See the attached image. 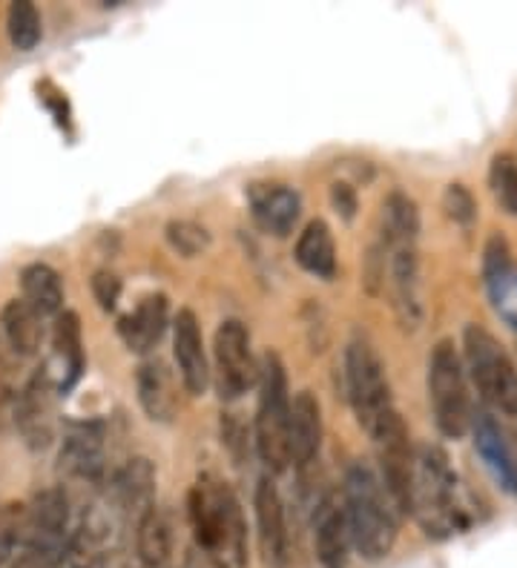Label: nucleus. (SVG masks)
Here are the masks:
<instances>
[{
  "label": "nucleus",
  "mask_w": 517,
  "mask_h": 568,
  "mask_svg": "<svg viewBox=\"0 0 517 568\" xmlns=\"http://www.w3.org/2000/svg\"><path fill=\"white\" fill-rule=\"evenodd\" d=\"M409 514L428 540H451L466 534L474 522L460 494V480L440 446H420L414 451Z\"/></svg>",
  "instance_id": "obj_1"
},
{
  "label": "nucleus",
  "mask_w": 517,
  "mask_h": 568,
  "mask_svg": "<svg viewBox=\"0 0 517 568\" xmlns=\"http://www.w3.org/2000/svg\"><path fill=\"white\" fill-rule=\"evenodd\" d=\"M342 508H345L351 545L356 554L368 563L386 560L388 554L395 552L402 514L383 488L379 476L365 462H356L348 469L345 485H342Z\"/></svg>",
  "instance_id": "obj_2"
},
{
  "label": "nucleus",
  "mask_w": 517,
  "mask_h": 568,
  "mask_svg": "<svg viewBox=\"0 0 517 568\" xmlns=\"http://www.w3.org/2000/svg\"><path fill=\"white\" fill-rule=\"evenodd\" d=\"M190 525L201 552L213 554L224 568L247 566V525L239 499L216 476H199L187 497Z\"/></svg>",
  "instance_id": "obj_3"
},
{
  "label": "nucleus",
  "mask_w": 517,
  "mask_h": 568,
  "mask_svg": "<svg viewBox=\"0 0 517 568\" xmlns=\"http://www.w3.org/2000/svg\"><path fill=\"white\" fill-rule=\"evenodd\" d=\"M345 384L356 423L374 442L406 428L400 411L395 407L386 365H383L377 351L363 339L351 342L345 351Z\"/></svg>",
  "instance_id": "obj_4"
},
{
  "label": "nucleus",
  "mask_w": 517,
  "mask_h": 568,
  "mask_svg": "<svg viewBox=\"0 0 517 568\" xmlns=\"http://www.w3.org/2000/svg\"><path fill=\"white\" fill-rule=\"evenodd\" d=\"M291 391L285 365L277 354H265L259 365V407H256V451L268 471L282 474L291 465Z\"/></svg>",
  "instance_id": "obj_5"
},
{
  "label": "nucleus",
  "mask_w": 517,
  "mask_h": 568,
  "mask_svg": "<svg viewBox=\"0 0 517 568\" xmlns=\"http://www.w3.org/2000/svg\"><path fill=\"white\" fill-rule=\"evenodd\" d=\"M463 370L489 407L517 416V368L486 328L469 324L463 333Z\"/></svg>",
  "instance_id": "obj_6"
},
{
  "label": "nucleus",
  "mask_w": 517,
  "mask_h": 568,
  "mask_svg": "<svg viewBox=\"0 0 517 568\" xmlns=\"http://www.w3.org/2000/svg\"><path fill=\"white\" fill-rule=\"evenodd\" d=\"M428 402L443 437L460 439L469 434L474 405H471L463 359L451 339L437 342L428 359Z\"/></svg>",
  "instance_id": "obj_7"
},
{
  "label": "nucleus",
  "mask_w": 517,
  "mask_h": 568,
  "mask_svg": "<svg viewBox=\"0 0 517 568\" xmlns=\"http://www.w3.org/2000/svg\"><path fill=\"white\" fill-rule=\"evenodd\" d=\"M70 497L63 488H47L32 499L30 508H24V531H21L17 554L55 568L70 543Z\"/></svg>",
  "instance_id": "obj_8"
},
{
  "label": "nucleus",
  "mask_w": 517,
  "mask_h": 568,
  "mask_svg": "<svg viewBox=\"0 0 517 568\" xmlns=\"http://www.w3.org/2000/svg\"><path fill=\"white\" fill-rule=\"evenodd\" d=\"M216 388L222 400H239L254 384H259V365L250 351V333L242 322L231 319L216 331Z\"/></svg>",
  "instance_id": "obj_9"
},
{
  "label": "nucleus",
  "mask_w": 517,
  "mask_h": 568,
  "mask_svg": "<svg viewBox=\"0 0 517 568\" xmlns=\"http://www.w3.org/2000/svg\"><path fill=\"white\" fill-rule=\"evenodd\" d=\"M469 430L474 437V451L494 483L501 485V492L517 497V446L509 430L503 428L489 411H474Z\"/></svg>",
  "instance_id": "obj_10"
},
{
  "label": "nucleus",
  "mask_w": 517,
  "mask_h": 568,
  "mask_svg": "<svg viewBox=\"0 0 517 568\" xmlns=\"http://www.w3.org/2000/svg\"><path fill=\"white\" fill-rule=\"evenodd\" d=\"M256 529H259V548L265 563L271 568H294V552H291V531H287L285 506L279 497L277 485L265 476L256 485Z\"/></svg>",
  "instance_id": "obj_11"
},
{
  "label": "nucleus",
  "mask_w": 517,
  "mask_h": 568,
  "mask_svg": "<svg viewBox=\"0 0 517 568\" xmlns=\"http://www.w3.org/2000/svg\"><path fill=\"white\" fill-rule=\"evenodd\" d=\"M55 391H58V384L44 368L26 382V388L17 397V428L24 434L26 446L47 448L52 442Z\"/></svg>",
  "instance_id": "obj_12"
},
{
  "label": "nucleus",
  "mask_w": 517,
  "mask_h": 568,
  "mask_svg": "<svg viewBox=\"0 0 517 568\" xmlns=\"http://www.w3.org/2000/svg\"><path fill=\"white\" fill-rule=\"evenodd\" d=\"M173 356H176V368L181 384L187 393L201 397L210 384V365L204 354V339H201L199 319L193 310H178L176 322H173Z\"/></svg>",
  "instance_id": "obj_13"
},
{
  "label": "nucleus",
  "mask_w": 517,
  "mask_h": 568,
  "mask_svg": "<svg viewBox=\"0 0 517 568\" xmlns=\"http://www.w3.org/2000/svg\"><path fill=\"white\" fill-rule=\"evenodd\" d=\"M386 250V247H383ZM388 253V279H391V299L397 319L406 331H418L423 322V301H420V261L418 245L391 247Z\"/></svg>",
  "instance_id": "obj_14"
},
{
  "label": "nucleus",
  "mask_w": 517,
  "mask_h": 568,
  "mask_svg": "<svg viewBox=\"0 0 517 568\" xmlns=\"http://www.w3.org/2000/svg\"><path fill=\"white\" fill-rule=\"evenodd\" d=\"M483 279H486L489 299L494 313L517 331V264L506 238L492 236L483 253Z\"/></svg>",
  "instance_id": "obj_15"
},
{
  "label": "nucleus",
  "mask_w": 517,
  "mask_h": 568,
  "mask_svg": "<svg viewBox=\"0 0 517 568\" xmlns=\"http://www.w3.org/2000/svg\"><path fill=\"white\" fill-rule=\"evenodd\" d=\"M314 548L322 568H348L351 560V531L340 494H325L314 514Z\"/></svg>",
  "instance_id": "obj_16"
},
{
  "label": "nucleus",
  "mask_w": 517,
  "mask_h": 568,
  "mask_svg": "<svg viewBox=\"0 0 517 568\" xmlns=\"http://www.w3.org/2000/svg\"><path fill=\"white\" fill-rule=\"evenodd\" d=\"M109 499L121 517L139 522L155 506V469L148 457H136L109 480Z\"/></svg>",
  "instance_id": "obj_17"
},
{
  "label": "nucleus",
  "mask_w": 517,
  "mask_h": 568,
  "mask_svg": "<svg viewBox=\"0 0 517 568\" xmlns=\"http://www.w3.org/2000/svg\"><path fill=\"white\" fill-rule=\"evenodd\" d=\"M61 474L75 483L98 485L104 476V430L101 425H78L61 448Z\"/></svg>",
  "instance_id": "obj_18"
},
{
  "label": "nucleus",
  "mask_w": 517,
  "mask_h": 568,
  "mask_svg": "<svg viewBox=\"0 0 517 568\" xmlns=\"http://www.w3.org/2000/svg\"><path fill=\"white\" fill-rule=\"evenodd\" d=\"M247 201H250L254 222L271 236L285 238L299 222L302 201L296 190L285 185H254L247 192Z\"/></svg>",
  "instance_id": "obj_19"
},
{
  "label": "nucleus",
  "mask_w": 517,
  "mask_h": 568,
  "mask_svg": "<svg viewBox=\"0 0 517 568\" xmlns=\"http://www.w3.org/2000/svg\"><path fill=\"white\" fill-rule=\"evenodd\" d=\"M322 446V407L310 391H299L291 400V430H287V448L296 469H308L319 457Z\"/></svg>",
  "instance_id": "obj_20"
},
{
  "label": "nucleus",
  "mask_w": 517,
  "mask_h": 568,
  "mask_svg": "<svg viewBox=\"0 0 517 568\" xmlns=\"http://www.w3.org/2000/svg\"><path fill=\"white\" fill-rule=\"evenodd\" d=\"M109 522L101 511H86L81 525L70 534V543L55 568H107Z\"/></svg>",
  "instance_id": "obj_21"
},
{
  "label": "nucleus",
  "mask_w": 517,
  "mask_h": 568,
  "mask_svg": "<svg viewBox=\"0 0 517 568\" xmlns=\"http://www.w3.org/2000/svg\"><path fill=\"white\" fill-rule=\"evenodd\" d=\"M136 388H139V402L144 414L153 423H171L178 411V393L173 370L162 359L141 362L139 374H136Z\"/></svg>",
  "instance_id": "obj_22"
},
{
  "label": "nucleus",
  "mask_w": 517,
  "mask_h": 568,
  "mask_svg": "<svg viewBox=\"0 0 517 568\" xmlns=\"http://www.w3.org/2000/svg\"><path fill=\"white\" fill-rule=\"evenodd\" d=\"M167 331V299L164 296H148L132 313L121 316L118 333L124 345L136 354H148L158 345V339Z\"/></svg>",
  "instance_id": "obj_23"
},
{
  "label": "nucleus",
  "mask_w": 517,
  "mask_h": 568,
  "mask_svg": "<svg viewBox=\"0 0 517 568\" xmlns=\"http://www.w3.org/2000/svg\"><path fill=\"white\" fill-rule=\"evenodd\" d=\"M0 336L15 356H35L44 345V316L26 305L24 299L9 301L0 313Z\"/></svg>",
  "instance_id": "obj_24"
},
{
  "label": "nucleus",
  "mask_w": 517,
  "mask_h": 568,
  "mask_svg": "<svg viewBox=\"0 0 517 568\" xmlns=\"http://www.w3.org/2000/svg\"><path fill=\"white\" fill-rule=\"evenodd\" d=\"M61 370V391H67L84 370V342H81V324L75 313H61L52 331V362L47 374Z\"/></svg>",
  "instance_id": "obj_25"
},
{
  "label": "nucleus",
  "mask_w": 517,
  "mask_h": 568,
  "mask_svg": "<svg viewBox=\"0 0 517 568\" xmlns=\"http://www.w3.org/2000/svg\"><path fill=\"white\" fill-rule=\"evenodd\" d=\"M136 554L144 568H167L173 557V525L162 508L153 506L136 522Z\"/></svg>",
  "instance_id": "obj_26"
},
{
  "label": "nucleus",
  "mask_w": 517,
  "mask_h": 568,
  "mask_svg": "<svg viewBox=\"0 0 517 568\" xmlns=\"http://www.w3.org/2000/svg\"><path fill=\"white\" fill-rule=\"evenodd\" d=\"M294 259L305 273L317 279H333L337 273V245H333L331 227L317 218L302 230L299 241H296Z\"/></svg>",
  "instance_id": "obj_27"
},
{
  "label": "nucleus",
  "mask_w": 517,
  "mask_h": 568,
  "mask_svg": "<svg viewBox=\"0 0 517 568\" xmlns=\"http://www.w3.org/2000/svg\"><path fill=\"white\" fill-rule=\"evenodd\" d=\"M21 291H24L26 305H30L35 313L44 316V319H49V316H61L63 282L55 268L44 264V261L26 264L24 273H21Z\"/></svg>",
  "instance_id": "obj_28"
},
{
  "label": "nucleus",
  "mask_w": 517,
  "mask_h": 568,
  "mask_svg": "<svg viewBox=\"0 0 517 568\" xmlns=\"http://www.w3.org/2000/svg\"><path fill=\"white\" fill-rule=\"evenodd\" d=\"M420 233V213L414 199L406 192L395 190L383 204V247H409L418 245Z\"/></svg>",
  "instance_id": "obj_29"
},
{
  "label": "nucleus",
  "mask_w": 517,
  "mask_h": 568,
  "mask_svg": "<svg viewBox=\"0 0 517 568\" xmlns=\"http://www.w3.org/2000/svg\"><path fill=\"white\" fill-rule=\"evenodd\" d=\"M9 40L17 52H32V49L40 44V35H44V26H40V15L35 3L30 0H17L9 7Z\"/></svg>",
  "instance_id": "obj_30"
},
{
  "label": "nucleus",
  "mask_w": 517,
  "mask_h": 568,
  "mask_svg": "<svg viewBox=\"0 0 517 568\" xmlns=\"http://www.w3.org/2000/svg\"><path fill=\"white\" fill-rule=\"evenodd\" d=\"M494 199L503 210L517 218V162L515 155L501 153L492 158V173H489Z\"/></svg>",
  "instance_id": "obj_31"
},
{
  "label": "nucleus",
  "mask_w": 517,
  "mask_h": 568,
  "mask_svg": "<svg viewBox=\"0 0 517 568\" xmlns=\"http://www.w3.org/2000/svg\"><path fill=\"white\" fill-rule=\"evenodd\" d=\"M167 241L176 253L193 259L210 247V233L196 222H171L167 224Z\"/></svg>",
  "instance_id": "obj_32"
},
{
  "label": "nucleus",
  "mask_w": 517,
  "mask_h": 568,
  "mask_svg": "<svg viewBox=\"0 0 517 568\" xmlns=\"http://www.w3.org/2000/svg\"><path fill=\"white\" fill-rule=\"evenodd\" d=\"M21 531H24V506L3 502L0 506V568L12 560V554L21 543Z\"/></svg>",
  "instance_id": "obj_33"
},
{
  "label": "nucleus",
  "mask_w": 517,
  "mask_h": 568,
  "mask_svg": "<svg viewBox=\"0 0 517 568\" xmlns=\"http://www.w3.org/2000/svg\"><path fill=\"white\" fill-rule=\"evenodd\" d=\"M443 210L460 227H469L478 218V201L463 185H448L446 196H443Z\"/></svg>",
  "instance_id": "obj_34"
},
{
  "label": "nucleus",
  "mask_w": 517,
  "mask_h": 568,
  "mask_svg": "<svg viewBox=\"0 0 517 568\" xmlns=\"http://www.w3.org/2000/svg\"><path fill=\"white\" fill-rule=\"evenodd\" d=\"M93 293L104 310H116L118 296H121V279L113 276L109 270H98L93 276Z\"/></svg>",
  "instance_id": "obj_35"
},
{
  "label": "nucleus",
  "mask_w": 517,
  "mask_h": 568,
  "mask_svg": "<svg viewBox=\"0 0 517 568\" xmlns=\"http://www.w3.org/2000/svg\"><path fill=\"white\" fill-rule=\"evenodd\" d=\"M331 199H333V208H337V213H342V218H354V210H356V196L354 190L348 185H333L331 190Z\"/></svg>",
  "instance_id": "obj_36"
},
{
  "label": "nucleus",
  "mask_w": 517,
  "mask_h": 568,
  "mask_svg": "<svg viewBox=\"0 0 517 568\" xmlns=\"http://www.w3.org/2000/svg\"><path fill=\"white\" fill-rule=\"evenodd\" d=\"M181 568H224V566L213 557V554L201 552L199 545H193V548L185 554V566Z\"/></svg>",
  "instance_id": "obj_37"
},
{
  "label": "nucleus",
  "mask_w": 517,
  "mask_h": 568,
  "mask_svg": "<svg viewBox=\"0 0 517 568\" xmlns=\"http://www.w3.org/2000/svg\"><path fill=\"white\" fill-rule=\"evenodd\" d=\"M9 568H47V566H40V563L30 560V557H24V554H17L15 563H12V566H9Z\"/></svg>",
  "instance_id": "obj_38"
}]
</instances>
